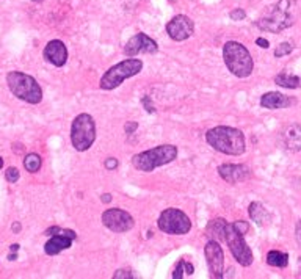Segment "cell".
I'll return each mask as SVG.
<instances>
[{
  "mask_svg": "<svg viewBox=\"0 0 301 279\" xmlns=\"http://www.w3.org/2000/svg\"><path fill=\"white\" fill-rule=\"evenodd\" d=\"M16 257H17L16 254H11V256H8V259H10V261H16Z\"/></svg>",
  "mask_w": 301,
  "mask_h": 279,
  "instance_id": "40",
  "label": "cell"
},
{
  "mask_svg": "<svg viewBox=\"0 0 301 279\" xmlns=\"http://www.w3.org/2000/svg\"><path fill=\"white\" fill-rule=\"evenodd\" d=\"M274 83L279 85L283 88H289V90H296L301 87V79L298 75L289 74V72H279L274 77Z\"/></svg>",
  "mask_w": 301,
  "mask_h": 279,
  "instance_id": "21",
  "label": "cell"
},
{
  "mask_svg": "<svg viewBox=\"0 0 301 279\" xmlns=\"http://www.w3.org/2000/svg\"><path fill=\"white\" fill-rule=\"evenodd\" d=\"M229 16H231V19L232 20H243L245 17H246V13H245V10H242V8H235V10H232L231 13H229Z\"/></svg>",
  "mask_w": 301,
  "mask_h": 279,
  "instance_id": "28",
  "label": "cell"
},
{
  "mask_svg": "<svg viewBox=\"0 0 301 279\" xmlns=\"http://www.w3.org/2000/svg\"><path fill=\"white\" fill-rule=\"evenodd\" d=\"M11 229H13V232H20V229H22V226H20V223H17V221H16V223H13V227H11Z\"/></svg>",
  "mask_w": 301,
  "mask_h": 279,
  "instance_id": "37",
  "label": "cell"
},
{
  "mask_svg": "<svg viewBox=\"0 0 301 279\" xmlns=\"http://www.w3.org/2000/svg\"><path fill=\"white\" fill-rule=\"evenodd\" d=\"M5 179L10 182V184H16L19 181V169L14 168V166H10L7 169V173H5Z\"/></svg>",
  "mask_w": 301,
  "mask_h": 279,
  "instance_id": "26",
  "label": "cell"
},
{
  "mask_svg": "<svg viewBox=\"0 0 301 279\" xmlns=\"http://www.w3.org/2000/svg\"><path fill=\"white\" fill-rule=\"evenodd\" d=\"M143 66H144L143 61L134 57L113 64V66L110 69H107V72L101 77V90L110 91V90L118 88L119 85H122L124 80L140 74Z\"/></svg>",
  "mask_w": 301,
  "mask_h": 279,
  "instance_id": "6",
  "label": "cell"
},
{
  "mask_svg": "<svg viewBox=\"0 0 301 279\" xmlns=\"http://www.w3.org/2000/svg\"><path fill=\"white\" fill-rule=\"evenodd\" d=\"M42 166V159L39 154L36 153H32V154H27L26 159H24V168L29 171V173H38V171L41 169Z\"/></svg>",
  "mask_w": 301,
  "mask_h": 279,
  "instance_id": "23",
  "label": "cell"
},
{
  "mask_svg": "<svg viewBox=\"0 0 301 279\" xmlns=\"http://www.w3.org/2000/svg\"><path fill=\"white\" fill-rule=\"evenodd\" d=\"M223 60L229 72L239 79H246L253 74L254 61L249 50L237 41H228L223 46Z\"/></svg>",
  "mask_w": 301,
  "mask_h": 279,
  "instance_id": "3",
  "label": "cell"
},
{
  "mask_svg": "<svg viewBox=\"0 0 301 279\" xmlns=\"http://www.w3.org/2000/svg\"><path fill=\"white\" fill-rule=\"evenodd\" d=\"M206 141L212 149L226 156H242L246 151L243 132L229 125H218L207 131Z\"/></svg>",
  "mask_w": 301,
  "mask_h": 279,
  "instance_id": "1",
  "label": "cell"
},
{
  "mask_svg": "<svg viewBox=\"0 0 301 279\" xmlns=\"http://www.w3.org/2000/svg\"><path fill=\"white\" fill-rule=\"evenodd\" d=\"M104 165H105V168H107V169L113 171V169H116V168H118L119 162H118L115 157H110V159H107V160H105V163H104Z\"/></svg>",
  "mask_w": 301,
  "mask_h": 279,
  "instance_id": "30",
  "label": "cell"
},
{
  "mask_svg": "<svg viewBox=\"0 0 301 279\" xmlns=\"http://www.w3.org/2000/svg\"><path fill=\"white\" fill-rule=\"evenodd\" d=\"M157 226L162 232L169 235H184L188 234L191 229V221L187 217V213L181 209L169 207L165 209L157 220Z\"/></svg>",
  "mask_w": 301,
  "mask_h": 279,
  "instance_id": "9",
  "label": "cell"
},
{
  "mask_svg": "<svg viewBox=\"0 0 301 279\" xmlns=\"http://www.w3.org/2000/svg\"><path fill=\"white\" fill-rule=\"evenodd\" d=\"M101 198H102V202H104V204L112 202V195H110V193H104V195H102Z\"/></svg>",
  "mask_w": 301,
  "mask_h": 279,
  "instance_id": "34",
  "label": "cell"
},
{
  "mask_svg": "<svg viewBox=\"0 0 301 279\" xmlns=\"http://www.w3.org/2000/svg\"><path fill=\"white\" fill-rule=\"evenodd\" d=\"M292 52H293V44H292V42H281V44L274 49V57L281 58V57H286V55H289Z\"/></svg>",
  "mask_w": 301,
  "mask_h": 279,
  "instance_id": "24",
  "label": "cell"
},
{
  "mask_svg": "<svg viewBox=\"0 0 301 279\" xmlns=\"http://www.w3.org/2000/svg\"><path fill=\"white\" fill-rule=\"evenodd\" d=\"M72 242H74V239H71L69 235H61V234L51 235V239L44 245V252L49 254V256H57L61 251L71 248Z\"/></svg>",
  "mask_w": 301,
  "mask_h": 279,
  "instance_id": "18",
  "label": "cell"
},
{
  "mask_svg": "<svg viewBox=\"0 0 301 279\" xmlns=\"http://www.w3.org/2000/svg\"><path fill=\"white\" fill-rule=\"evenodd\" d=\"M166 33L173 41H185L195 33V22L185 14H178L166 24Z\"/></svg>",
  "mask_w": 301,
  "mask_h": 279,
  "instance_id": "12",
  "label": "cell"
},
{
  "mask_svg": "<svg viewBox=\"0 0 301 279\" xmlns=\"http://www.w3.org/2000/svg\"><path fill=\"white\" fill-rule=\"evenodd\" d=\"M102 224L113 232H127L135 226V220L122 209H109L102 213Z\"/></svg>",
  "mask_w": 301,
  "mask_h": 279,
  "instance_id": "10",
  "label": "cell"
},
{
  "mask_svg": "<svg viewBox=\"0 0 301 279\" xmlns=\"http://www.w3.org/2000/svg\"><path fill=\"white\" fill-rule=\"evenodd\" d=\"M218 174L223 181L228 184H239L251 177V169L246 165H234V163H224L218 166Z\"/></svg>",
  "mask_w": 301,
  "mask_h": 279,
  "instance_id": "15",
  "label": "cell"
},
{
  "mask_svg": "<svg viewBox=\"0 0 301 279\" xmlns=\"http://www.w3.org/2000/svg\"><path fill=\"white\" fill-rule=\"evenodd\" d=\"M184 267H185V261H179L178 264H176V267H174V270H173V279H182L184 277Z\"/></svg>",
  "mask_w": 301,
  "mask_h": 279,
  "instance_id": "27",
  "label": "cell"
},
{
  "mask_svg": "<svg viewBox=\"0 0 301 279\" xmlns=\"http://www.w3.org/2000/svg\"><path fill=\"white\" fill-rule=\"evenodd\" d=\"M204 256L207 261L209 273L212 277H223L224 271V252L217 240H209L204 246Z\"/></svg>",
  "mask_w": 301,
  "mask_h": 279,
  "instance_id": "11",
  "label": "cell"
},
{
  "mask_svg": "<svg viewBox=\"0 0 301 279\" xmlns=\"http://www.w3.org/2000/svg\"><path fill=\"white\" fill-rule=\"evenodd\" d=\"M267 264L276 268H286L289 265V254L283 251H268L267 254Z\"/></svg>",
  "mask_w": 301,
  "mask_h": 279,
  "instance_id": "22",
  "label": "cell"
},
{
  "mask_svg": "<svg viewBox=\"0 0 301 279\" xmlns=\"http://www.w3.org/2000/svg\"><path fill=\"white\" fill-rule=\"evenodd\" d=\"M226 220L217 218L207 223L206 234L209 240H217V242H224V227H226Z\"/></svg>",
  "mask_w": 301,
  "mask_h": 279,
  "instance_id": "20",
  "label": "cell"
},
{
  "mask_svg": "<svg viewBox=\"0 0 301 279\" xmlns=\"http://www.w3.org/2000/svg\"><path fill=\"white\" fill-rule=\"evenodd\" d=\"M46 235H55V234H61V235H69L71 239H77V235H76V232L74 231H69V229H61V227H58V226H52V227H49L46 232H44Z\"/></svg>",
  "mask_w": 301,
  "mask_h": 279,
  "instance_id": "25",
  "label": "cell"
},
{
  "mask_svg": "<svg viewBox=\"0 0 301 279\" xmlns=\"http://www.w3.org/2000/svg\"><path fill=\"white\" fill-rule=\"evenodd\" d=\"M19 248H20V246H19L17 243H14V245H11V248H10V249H11L13 252H17V251H19Z\"/></svg>",
  "mask_w": 301,
  "mask_h": 279,
  "instance_id": "38",
  "label": "cell"
},
{
  "mask_svg": "<svg viewBox=\"0 0 301 279\" xmlns=\"http://www.w3.org/2000/svg\"><path fill=\"white\" fill-rule=\"evenodd\" d=\"M96 141V122L91 115L80 113L71 124V143L79 153H85Z\"/></svg>",
  "mask_w": 301,
  "mask_h": 279,
  "instance_id": "7",
  "label": "cell"
},
{
  "mask_svg": "<svg viewBox=\"0 0 301 279\" xmlns=\"http://www.w3.org/2000/svg\"><path fill=\"white\" fill-rule=\"evenodd\" d=\"M178 159V147L173 144H160L132 157V165L143 173H150L159 166L168 165Z\"/></svg>",
  "mask_w": 301,
  "mask_h": 279,
  "instance_id": "4",
  "label": "cell"
},
{
  "mask_svg": "<svg viewBox=\"0 0 301 279\" xmlns=\"http://www.w3.org/2000/svg\"><path fill=\"white\" fill-rule=\"evenodd\" d=\"M281 140L287 151L301 153V125L299 124L287 125L281 134Z\"/></svg>",
  "mask_w": 301,
  "mask_h": 279,
  "instance_id": "17",
  "label": "cell"
},
{
  "mask_svg": "<svg viewBox=\"0 0 301 279\" xmlns=\"http://www.w3.org/2000/svg\"><path fill=\"white\" fill-rule=\"evenodd\" d=\"M33 2H39V0H33Z\"/></svg>",
  "mask_w": 301,
  "mask_h": 279,
  "instance_id": "42",
  "label": "cell"
},
{
  "mask_svg": "<svg viewBox=\"0 0 301 279\" xmlns=\"http://www.w3.org/2000/svg\"><path fill=\"white\" fill-rule=\"evenodd\" d=\"M184 268H185V273H187V276H191V274H193V270H195L190 262H185V267H184Z\"/></svg>",
  "mask_w": 301,
  "mask_h": 279,
  "instance_id": "35",
  "label": "cell"
},
{
  "mask_svg": "<svg viewBox=\"0 0 301 279\" xmlns=\"http://www.w3.org/2000/svg\"><path fill=\"white\" fill-rule=\"evenodd\" d=\"M2 166H4V159L0 157V169H2Z\"/></svg>",
  "mask_w": 301,
  "mask_h": 279,
  "instance_id": "41",
  "label": "cell"
},
{
  "mask_svg": "<svg viewBox=\"0 0 301 279\" xmlns=\"http://www.w3.org/2000/svg\"><path fill=\"white\" fill-rule=\"evenodd\" d=\"M7 83L10 91L20 100L27 104H39L42 100V90L35 77L20 72V71H11L7 75Z\"/></svg>",
  "mask_w": 301,
  "mask_h": 279,
  "instance_id": "5",
  "label": "cell"
},
{
  "mask_svg": "<svg viewBox=\"0 0 301 279\" xmlns=\"http://www.w3.org/2000/svg\"><path fill=\"white\" fill-rule=\"evenodd\" d=\"M42 55H44L46 61H49L51 64H54V66H57V68H61L68 61V47L63 41L52 39L46 44Z\"/></svg>",
  "mask_w": 301,
  "mask_h": 279,
  "instance_id": "14",
  "label": "cell"
},
{
  "mask_svg": "<svg viewBox=\"0 0 301 279\" xmlns=\"http://www.w3.org/2000/svg\"><path fill=\"white\" fill-rule=\"evenodd\" d=\"M256 44L259 46V47H262V49H268L270 47V42L265 38H257L256 39Z\"/></svg>",
  "mask_w": 301,
  "mask_h": 279,
  "instance_id": "33",
  "label": "cell"
},
{
  "mask_svg": "<svg viewBox=\"0 0 301 279\" xmlns=\"http://www.w3.org/2000/svg\"><path fill=\"white\" fill-rule=\"evenodd\" d=\"M248 213H249V218H251L257 226H264V224H267V223L271 220L268 210H267L261 202H257V201H254V202L249 204Z\"/></svg>",
  "mask_w": 301,
  "mask_h": 279,
  "instance_id": "19",
  "label": "cell"
},
{
  "mask_svg": "<svg viewBox=\"0 0 301 279\" xmlns=\"http://www.w3.org/2000/svg\"><path fill=\"white\" fill-rule=\"evenodd\" d=\"M224 242L229 246L232 257L237 261L242 267H249L254 261V256L248 243L245 242V234L235 229L232 223H226L224 227Z\"/></svg>",
  "mask_w": 301,
  "mask_h": 279,
  "instance_id": "8",
  "label": "cell"
},
{
  "mask_svg": "<svg viewBox=\"0 0 301 279\" xmlns=\"http://www.w3.org/2000/svg\"><path fill=\"white\" fill-rule=\"evenodd\" d=\"M295 100L283 93H278V91H270L262 94L261 97V107L267 110H279V109H287V107L293 105Z\"/></svg>",
  "mask_w": 301,
  "mask_h": 279,
  "instance_id": "16",
  "label": "cell"
},
{
  "mask_svg": "<svg viewBox=\"0 0 301 279\" xmlns=\"http://www.w3.org/2000/svg\"><path fill=\"white\" fill-rule=\"evenodd\" d=\"M298 273H299V276H301V257L298 259Z\"/></svg>",
  "mask_w": 301,
  "mask_h": 279,
  "instance_id": "39",
  "label": "cell"
},
{
  "mask_svg": "<svg viewBox=\"0 0 301 279\" xmlns=\"http://www.w3.org/2000/svg\"><path fill=\"white\" fill-rule=\"evenodd\" d=\"M157 50V42L144 33H137L135 36H132L124 47V54L127 57H135L138 54H156Z\"/></svg>",
  "mask_w": 301,
  "mask_h": 279,
  "instance_id": "13",
  "label": "cell"
},
{
  "mask_svg": "<svg viewBox=\"0 0 301 279\" xmlns=\"http://www.w3.org/2000/svg\"><path fill=\"white\" fill-rule=\"evenodd\" d=\"M26 151V147L22 144H14V153L16 154H22Z\"/></svg>",
  "mask_w": 301,
  "mask_h": 279,
  "instance_id": "36",
  "label": "cell"
},
{
  "mask_svg": "<svg viewBox=\"0 0 301 279\" xmlns=\"http://www.w3.org/2000/svg\"><path fill=\"white\" fill-rule=\"evenodd\" d=\"M113 277H115V279H118V277H127V279H131V277H134V274H132L131 271H127V270H118V271H115Z\"/></svg>",
  "mask_w": 301,
  "mask_h": 279,
  "instance_id": "31",
  "label": "cell"
},
{
  "mask_svg": "<svg viewBox=\"0 0 301 279\" xmlns=\"http://www.w3.org/2000/svg\"><path fill=\"white\" fill-rule=\"evenodd\" d=\"M141 104L146 107V110H147L149 113H154V107L150 105V99H149V96H144V97L141 99Z\"/></svg>",
  "mask_w": 301,
  "mask_h": 279,
  "instance_id": "32",
  "label": "cell"
},
{
  "mask_svg": "<svg viewBox=\"0 0 301 279\" xmlns=\"http://www.w3.org/2000/svg\"><path fill=\"white\" fill-rule=\"evenodd\" d=\"M295 2L293 0H279L274 5L268 7L261 19H257L256 26L264 32L279 33L295 22Z\"/></svg>",
  "mask_w": 301,
  "mask_h": 279,
  "instance_id": "2",
  "label": "cell"
},
{
  "mask_svg": "<svg viewBox=\"0 0 301 279\" xmlns=\"http://www.w3.org/2000/svg\"><path fill=\"white\" fill-rule=\"evenodd\" d=\"M138 129V122H135V121H129V122H126V125H124V132L127 134V135H131V134H134L135 131Z\"/></svg>",
  "mask_w": 301,
  "mask_h": 279,
  "instance_id": "29",
  "label": "cell"
}]
</instances>
